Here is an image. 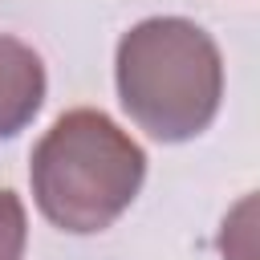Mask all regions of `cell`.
<instances>
[{
  "label": "cell",
  "mask_w": 260,
  "mask_h": 260,
  "mask_svg": "<svg viewBox=\"0 0 260 260\" xmlns=\"http://www.w3.org/2000/svg\"><path fill=\"white\" fill-rule=\"evenodd\" d=\"M28 244V215L16 191L0 187V260H20Z\"/></svg>",
  "instance_id": "cell-4"
},
{
  "label": "cell",
  "mask_w": 260,
  "mask_h": 260,
  "mask_svg": "<svg viewBox=\"0 0 260 260\" xmlns=\"http://www.w3.org/2000/svg\"><path fill=\"white\" fill-rule=\"evenodd\" d=\"M114 81L122 110L158 142L199 138L223 102L215 37L187 16H146L118 41Z\"/></svg>",
  "instance_id": "cell-1"
},
{
  "label": "cell",
  "mask_w": 260,
  "mask_h": 260,
  "mask_svg": "<svg viewBox=\"0 0 260 260\" xmlns=\"http://www.w3.org/2000/svg\"><path fill=\"white\" fill-rule=\"evenodd\" d=\"M45 61L20 37L0 32V138H16L45 106Z\"/></svg>",
  "instance_id": "cell-3"
},
{
  "label": "cell",
  "mask_w": 260,
  "mask_h": 260,
  "mask_svg": "<svg viewBox=\"0 0 260 260\" xmlns=\"http://www.w3.org/2000/svg\"><path fill=\"white\" fill-rule=\"evenodd\" d=\"M146 150L102 110H65L32 146L28 183L41 215L69 232H106L142 191Z\"/></svg>",
  "instance_id": "cell-2"
}]
</instances>
